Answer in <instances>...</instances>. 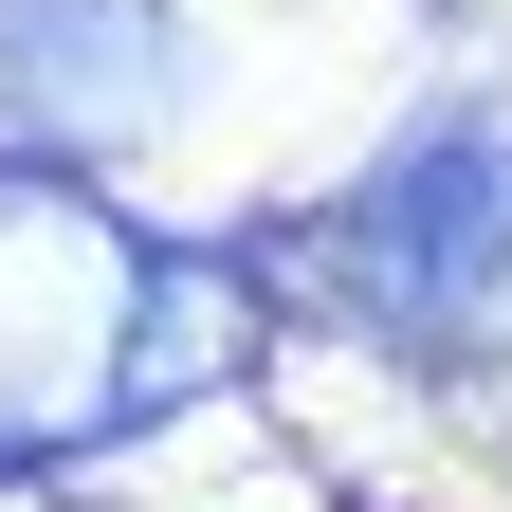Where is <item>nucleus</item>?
Instances as JSON below:
<instances>
[{
  "mask_svg": "<svg viewBox=\"0 0 512 512\" xmlns=\"http://www.w3.org/2000/svg\"><path fill=\"white\" fill-rule=\"evenodd\" d=\"M0 92H19V128H165L183 19L165 0H0Z\"/></svg>",
  "mask_w": 512,
  "mask_h": 512,
  "instance_id": "7ed1b4c3",
  "label": "nucleus"
},
{
  "mask_svg": "<svg viewBox=\"0 0 512 512\" xmlns=\"http://www.w3.org/2000/svg\"><path fill=\"white\" fill-rule=\"evenodd\" d=\"M238 275L147 220H92L74 183H0V476L74 458V439L165 421L220 366Z\"/></svg>",
  "mask_w": 512,
  "mask_h": 512,
  "instance_id": "f257e3e1",
  "label": "nucleus"
},
{
  "mask_svg": "<svg viewBox=\"0 0 512 512\" xmlns=\"http://www.w3.org/2000/svg\"><path fill=\"white\" fill-rule=\"evenodd\" d=\"M330 275L384 330H476L512 293V110H421L330 202Z\"/></svg>",
  "mask_w": 512,
  "mask_h": 512,
  "instance_id": "f03ea898",
  "label": "nucleus"
}]
</instances>
